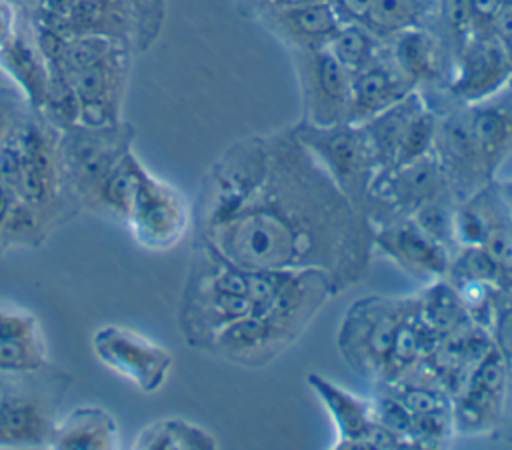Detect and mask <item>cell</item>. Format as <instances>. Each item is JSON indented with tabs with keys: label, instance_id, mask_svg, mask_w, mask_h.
<instances>
[{
	"label": "cell",
	"instance_id": "cell-1",
	"mask_svg": "<svg viewBox=\"0 0 512 450\" xmlns=\"http://www.w3.org/2000/svg\"><path fill=\"white\" fill-rule=\"evenodd\" d=\"M192 218L198 244L238 268L320 272L336 294L368 270L370 224L294 130L232 144Z\"/></svg>",
	"mask_w": 512,
	"mask_h": 450
},
{
	"label": "cell",
	"instance_id": "cell-2",
	"mask_svg": "<svg viewBox=\"0 0 512 450\" xmlns=\"http://www.w3.org/2000/svg\"><path fill=\"white\" fill-rule=\"evenodd\" d=\"M30 28L46 62L66 76L78 100V124L92 128L122 124V104L136 54L106 36L64 38L44 26L30 24Z\"/></svg>",
	"mask_w": 512,
	"mask_h": 450
},
{
	"label": "cell",
	"instance_id": "cell-3",
	"mask_svg": "<svg viewBox=\"0 0 512 450\" xmlns=\"http://www.w3.org/2000/svg\"><path fill=\"white\" fill-rule=\"evenodd\" d=\"M256 314L252 270L238 268L196 244L178 310L180 332L188 346L206 350L224 328Z\"/></svg>",
	"mask_w": 512,
	"mask_h": 450
},
{
	"label": "cell",
	"instance_id": "cell-4",
	"mask_svg": "<svg viewBox=\"0 0 512 450\" xmlns=\"http://www.w3.org/2000/svg\"><path fill=\"white\" fill-rule=\"evenodd\" d=\"M164 12V0H38L28 24L64 38L106 36L140 54L160 36Z\"/></svg>",
	"mask_w": 512,
	"mask_h": 450
},
{
	"label": "cell",
	"instance_id": "cell-5",
	"mask_svg": "<svg viewBox=\"0 0 512 450\" xmlns=\"http://www.w3.org/2000/svg\"><path fill=\"white\" fill-rule=\"evenodd\" d=\"M58 134L60 130L54 124L30 108L14 128L16 194L50 232L82 210L60 172Z\"/></svg>",
	"mask_w": 512,
	"mask_h": 450
},
{
	"label": "cell",
	"instance_id": "cell-6",
	"mask_svg": "<svg viewBox=\"0 0 512 450\" xmlns=\"http://www.w3.org/2000/svg\"><path fill=\"white\" fill-rule=\"evenodd\" d=\"M294 134L322 164L350 204L364 214V204L378 168L362 126L358 122L334 126L304 122L294 128Z\"/></svg>",
	"mask_w": 512,
	"mask_h": 450
},
{
	"label": "cell",
	"instance_id": "cell-7",
	"mask_svg": "<svg viewBox=\"0 0 512 450\" xmlns=\"http://www.w3.org/2000/svg\"><path fill=\"white\" fill-rule=\"evenodd\" d=\"M132 142L134 130L126 122L104 128L74 124L60 130V172L68 192L82 208L88 206L96 186L110 168L132 150Z\"/></svg>",
	"mask_w": 512,
	"mask_h": 450
},
{
	"label": "cell",
	"instance_id": "cell-8",
	"mask_svg": "<svg viewBox=\"0 0 512 450\" xmlns=\"http://www.w3.org/2000/svg\"><path fill=\"white\" fill-rule=\"evenodd\" d=\"M124 224L140 248L168 252L186 236L192 224V210L176 186L154 176L138 162L136 186Z\"/></svg>",
	"mask_w": 512,
	"mask_h": 450
},
{
	"label": "cell",
	"instance_id": "cell-9",
	"mask_svg": "<svg viewBox=\"0 0 512 450\" xmlns=\"http://www.w3.org/2000/svg\"><path fill=\"white\" fill-rule=\"evenodd\" d=\"M410 302L370 296L348 308L338 330V348L356 374H386L394 334Z\"/></svg>",
	"mask_w": 512,
	"mask_h": 450
},
{
	"label": "cell",
	"instance_id": "cell-10",
	"mask_svg": "<svg viewBox=\"0 0 512 450\" xmlns=\"http://www.w3.org/2000/svg\"><path fill=\"white\" fill-rule=\"evenodd\" d=\"M90 344L102 366L132 382L144 394L158 392L174 364L164 346L124 326H100L94 330Z\"/></svg>",
	"mask_w": 512,
	"mask_h": 450
},
{
	"label": "cell",
	"instance_id": "cell-11",
	"mask_svg": "<svg viewBox=\"0 0 512 450\" xmlns=\"http://www.w3.org/2000/svg\"><path fill=\"white\" fill-rule=\"evenodd\" d=\"M306 382L330 414L336 428L332 448H404L410 446L400 434L386 428L376 414L374 402L360 398L320 374H308Z\"/></svg>",
	"mask_w": 512,
	"mask_h": 450
},
{
	"label": "cell",
	"instance_id": "cell-12",
	"mask_svg": "<svg viewBox=\"0 0 512 450\" xmlns=\"http://www.w3.org/2000/svg\"><path fill=\"white\" fill-rule=\"evenodd\" d=\"M300 78L310 124L352 122V74L328 48H300Z\"/></svg>",
	"mask_w": 512,
	"mask_h": 450
},
{
	"label": "cell",
	"instance_id": "cell-13",
	"mask_svg": "<svg viewBox=\"0 0 512 450\" xmlns=\"http://www.w3.org/2000/svg\"><path fill=\"white\" fill-rule=\"evenodd\" d=\"M508 362L490 348L472 368L452 404L454 430L466 434L488 432L500 418L506 396Z\"/></svg>",
	"mask_w": 512,
	"mask_h": 450
},
{
	"label": "cell",
	"instance_id": "cell-14",
	"mask_svg": "<svg viewBox=\"0 0 512 450\" xmlns=\"http://www.w3.org/2000/svg\"><path fill=\"white\" fill-rule=\"evenodd\" d=\"M510 78V50L492 34H474L458 50L450 92L464 104H476L500 94Z\"/></svg>",
	"mask_w": 512,
	"mask_h": 450
},
{
	"label": "cell",
	"instance_id": "cell-15",
	"mask_svg": "<svg viewBox=\"0 0 512 450\" xmlns=\"http://www.w3.org/2000/svg\"><path fill=\"white\" fill-rule=\"evenodd\" d=\"M372 246L414 278L434 282L450 272V250L430 238L412 218H398L374 228Z\"/></svg>",
	"mask_w": 512,
	"mask_h": 450
},
{
	"label": "cell",
	"instance_id": "cell-16",
	"mask_svg": "<svg viewBox=\"0 0 512 450\" xmlns=\"http://www.w3.org/2000/svg\"><path fill=\"white\" fill-rule=\"evenodd\" d=\"M448 174L440 158L430 152L414 162L382 172L374 178L370 194L386 202L394 212V220L408 218L420 206L444 196Z\"/></svg>",
	"mask_w": 512,
	"mask_h": 450
},
{
	"label": "cell",
	"instance_id": "cell-17",
	"mask_svg": "<svg viewBox=\"0 0 512 450\" xmlns=\"http://www.w3.org/2000/svg\"><path fill=\"white\" fill-rule=\"evenodd\" d=\"M464 112L476 182L484 186L512 150V98L496 94L488 100L466 104Z\"/></svg>",
	"mask_w": 512,
	"mask_h": 450
},
{
	"label": "cell",
	"instance_id": "cell-18",
	"mask_svg": "<svg viewBox=\"0 0 512 450\" xmlns=\"http://www.w3.org/2000/svg\"><path fill=\"white\" fill-rule=\"evenodd\" d=\"M0 70L18 86L26 106L34 112H42L50 70L26 20H18L16 32L0 48Z\"/></svg>",
	"mask_w": 512,
	"mask_h": 450
},
{
	"label": "cell",
	"instance_id": "cell-19",
	"mask_svg": "<svg viewBox=\"0 0 512 450\" xmlns=\"http://www.w3.org/2000/svg\"><path fill=\"white\" fill-rule=\"evenodd\" d=\"M48 346L34 314L0 306V372L30 374L48 368Z\"/></svg>",
	"mask_w": 512,
	"mask_h": 450
},
{
	"label": "cell",
	"instance_id": "cell-20",
	"mask_svg": "<svg viewBox=\"0 0 512 450\" xmlns=\"http://www.w3.org/2000/svg\"><path fill=\"white\" fill-rule=\"evenodd\" d=\"M412 90L414 84L402 74L394 60L392 64L380 60L372 62L352 74V122L372 118Z\"/></svg>",
	"mask_w": 512,
	"mask_h": 450
},
{
	"label": "cell",
	"instance_id": "cell-21",
	"mask_svg": "<svg viewBox=\"0 0 512 450\" xmlns=\"http://www.w3.org/2000/svg\"><path fill=\"white\" fill-rule=\"evenodd\" d=\"M424 106H426V102L422 100V96L416 90H412L404 98H400L398 102L388 106L386 110L374 114L372 118H368L364 122H358L368 138L370 150L376 160L378 174H382L394 166L398 150L406 136V130H408L412 118Z\"/></svg>",
	"mask_w": 512,
	"mask_h": 450
},
{
	"label": "cell",
	"instance_id": "cell-22",
	"mask_svg": "<svg viewBox=\"0 0 512 450\" xmlns=\"http://www.w3.org/2000/svg\"><path fill=\"white\" fill-rule=\"evenodd\" d=\"M50 448H120L118 424L104 408L80 406L56 420Z\"/></svg>",
	"mask_w": 512,
	"mask_h": 450
},
{
	"label": "cell",
	"instance_id": "cell-23",
	"mask_svg": "<svg viewBox=\"0 0 512 450\" xmlns=\"http://www.w3.org/2000/svg\"><path fill=\"white\" fill-rule=\"evenodd\" d=\"M276 20L298 48H324L344 24L328 0L278 8Z\"/></svg>",
	"mask_w": 512,
	"mask_h": 450
},
{
	"label": "cell",
	"instance_id": "cell-24",
	"mask_svg": "<svg viewBox=\"0 0 512 450\" xmlns=\"http://www.w3.org/2000/svg\"><path fill=\"white\" fill-rule=\"evenodd\" d=\"M138 156L134 150L126 152L112 168L110 172L100 180L96 186L88 210L104 214L108 218H114L118 222H126L134 186H136V168H138Z\"/></svg>",
	"mask_w": 512,
	"mask_h": 450
},
{
	"label": "cell",
	"instance_id": "cell-25",
	"mask_svg": "<svg viewBox=\"0 0 512 450\" xmlns=\"http://www.w3.org/2000/svg\"><path fill=\"white\" fill-rule=\"evenodd\" d=\"M132 448H146V450L208 448L210 450V448H218V442L208 430L200 428L198 424H192L184 418H162L144 426L134 438Z\"/></svg>",
	"mask_w": 512,
	"mask_h": 450
},
{
	"label": "cell",
	"instance_id": "cell-26",
	"mask_svg": "<svg viewBox=\"0 0 512 450\" xmlns=\"http://www.w3.org/2000/svg\"><path fill=\"white\" fill-rule=\"evenodd\" d=\"M392 60L412 84L432 80L438 74L436 44L426 32L416 28L398 34Z\"/></svg>",
	"mask_w": 512,
	"mask_h": 450
},
{
	"label": "cell",
	"instance_id": "cell-27",
	"mask_svg": "<svg viewBox=\"0 0 512 450\" xmlns=\"http://www.w3.org/2000/svg\"><path fill=\"white\" fill-rule=\"evenodd\" d=\"M418 310L422 320L436 332V336H446L462 328L464 320H470L464 304L452 284L442 278L434 280L426 294L418 300Z\"/></svg>",
	"mask_w": 512,
	"mask_h": 450
},
{
	"label": "cell",
	"instance_id": "cell-28",
	"mask_svg": "<svg viewBox=\"0 0 512 450\" xmlns=\"http://www.w3.org/2000/svg\"><path fill=\"white\" fill-rule=\"evenodd\" d=\"M326 48L350 74H356L378 60L376 34L362 24H342Z\"/></svg>",
	"mask_w": 512,
	"mask_h": 450
},
{
	"label": "cell",
	"instance_id": "cell-29",
	"mask_svg": "<svg viewBox=\"0 0 512 450\" xmlns=\"http://www.w3.org/2000/svg\"><path fill=\"white\" fill-rule=\"evenodd\" d=\"M418 10V0H374L362 26L376 36L400 34L414 26Z\"/></svg>",
	"mask_w": 512,
	"mask_h": 450
},
{
	"label": "cell",
	"instance_id": "cell-30",
	"mask_svg": "<svg viewBox=\"0 0 512 450\" xmlns=\"http://www.w3.org/2000/svg\"><path fill=\"white\" fill-rule=\"evenodd\" d=\"M454 210L456 208H452L440 196L420 206L408 218H412L430 238H434L436 242H440L444 248L450 250V244H454Z\"/></svg>",
	"mask_w": 512,
	"mask_h": 450
},
{
	"label": "cell",
	"instance_id": "cell-31",
	"mask_svg": "<svg viewBox=\"0 0 512 450\" xmlns=\"http://www.w3.org/2000/svg\"><path fill=\"white\" fill-rule=\"evenodd\" d=\"M488 336H492V348L512 364V288H498Z\"/></svg>",
	"mask_w": 512,
	"mask_h": 450
},
{
	"label": "cell",
	"instance_id": "cell-32",
	"mask_svg": "<svg viewBox=\"0 0 512 450\" xmlns=\"http://www.w3.org/2000/svg\"><path fill=\"white\" fill-rule=\"evenodd\" d=\"M396 398L406 408L410 418L452 410V404L444 396V392L438 388H432V386H408L406 384L400 388Z\"/></svg>",
	"mask_w": 512,
	"mask_h": 450
},
{
	"label": "cell",
	"instance_id": "cell-33",
	"mask_svg": "<svg viewBox=\"0 0 512 450\" xmlns=\"http://www.w3.org/2000/svg\"><path fill=\"white\" fill-rule=\"evenodd\" d=\"M444 16L460 50L476 34V22L468 0H444Z\"/></svg>",
	"mask_w": 512,
	"mask_h": 450
},
{
	"label": "cell",
	"instance_id": "cell-34",
	"mask_svg": "<svg viewBox=\"0 0 512 450\" xmlns=\"http://www.w3.org/2000/svg\"><path fill=\"white\" fill-rule=\"evenodd\" d=\"M26 110L28 106L20 92L0 86V142L18 124Z\"/></svg>",
	"mask_w": 512,
	"mask_h": 450
},
{
	"label": "cell",
	"instance_id": "cell-35",
	"mask_svg": "<svg viewBox=\"0 0 512 450\" xmlns=\"http://www.w3.org/2000/svg\"><path fill=\"white\" fill-rule=\"evenodd\" d=\"M490 34L512 50V0H500L490 22Z\"/></svg>",
	"mask_w": 512,
	"mask_h": 450
},
{
	"label": "cell",
	"instance_id": "cell-36",
	"mask_svg": "<svg viewBox=\"0 0 512 450\" xmlns=\"http://www.w3.org/2000/svg\"><path fill=\"white\" fill-rule=\"evenodd\" d=\"M344 24H364L374 0H328Z\"/></svg>",
	"mask_w": 512,
	"mask_h": 450
},
{
	"label": "cell",
	"instance_id": "cell-37",
	"mask_svg": "<svg viewBox=\"0 0 512 450\" xmlns=\"http://www.w3.org/2000/svg\"><path fill=\"white\" fill-rule=\"evenodd\" d=\"M468 4L476 22V34H490V22L500 0H468Z\"/></svg>",
	"mask_w": 512,
	"mask_h": 450
},
{
	"label": "cell",
	"instance_id": "cell-38",
	"mask_svg": "<svg viewBox=\"0 0 512 450\" xmlns=\"http://www.w3.org/2000/svg\"><path fill=\"white\" fill-rule=\"evenodd\" d=\"M16 200H18V194H16L14 184H12L8 178H4V176L0 174V258H2V254H4V248H2V230H4V224H6V220H8V214H10L12 206L16 204Z\"/></svg>",
	"mask_w": 512,
	"mask_h": 450
},
{
	"label": "cell",
	"instance_id": "cell-39",
	"mask_svg": "<svg viewBox=\"0 0 512 450\" xmlns=\"http://www.w3.org/2000/svg\"><path fill=\"white\" fill-rule=\"evenodd\" d=\"M18 12L10 0H0V48L10 40L18 28Z\"/></svg>",
	"mask_w": 512,
	"mask_h": 450
},
{
	"label": "cell",
	"instance_id": "cell-40",
	"mask_svg": "<svg viewBox=\"0 0 512 450\" xmlns=\"http://www.w3.org/2000/svg\"><path fill=\"white\" fill-rule=\"evenodd\" d=\"M268 2L274 4L276 8H290V6H298V4H304L310 0H268Z\"/></svg>",
	"mask_w": 512,
	"mask_h": 450
},
{
	"label": "cell",
	"instance_id": "cell-41",
	"mask_svg": "<svg viewBox=\"0 0 512 450\" xmlns=\"http://www.w3.org/2000/svg\"><path fill=\"white\" fill-rule=\"evenodd\" d=\"M506 288H512V272H510V276H508V284H506Z\"/></svg>",
	"mask_w": 512,
	"mask_h": 450
}]
</instances>
